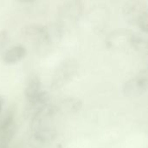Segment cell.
Segmentation results:
<instances>
[{
	"label": "cell",
	"instance_id": "8992f818",
	"mask_svg": "<svg viewBox=\"0 0 148 148\" xmlns=\"http://www.w3.org/2000/svg\"><path fill=\"white\" fill-rule=\"evenodd\" d=\"M56 135V129L50 125L31 127V133L29 137V146L31 148L46 147L55 140Z\"/></svg>",
	"mask_w": 148,
	"mask_h": 148
},
{
	"label": "cell",
	"instance_id": "8fae6325",
	"mask_svg": "<svg viewBox=\"0 0 148 148\" xmlns=\"http://www.w3.org/2000/svg\"><path fill=\"white\" fill-rule=\"evenodd\" d=\"M42 82L37 75H31L25 85L24 95L27 102L32 101L42 91Z\"/></svg>",
	"mask_w": 148,
	"mask_h": 148
},
{
	"label": "cell",
	"instance_id": "52a82bcc",
	"mask_svg": "<svg viewBox=\"0 0 148 148\" xmlns=\"http://www.w3.org/2000/svg\"><path fill=\"white\" fill-rule=\"evenodd\" d=\"M147 87L148 74L145 69L126 82L123 87V92L127 97H139L147 92Z\"/></svg>",
	"mask_w": 148,
	"mask_h": 148
},
{
	"label": "cell",
	"instance_id": "ba28073f",
	"mask_svg": "<svg viewBox=\"0 0 148 148\" xmlns=\"http://www.w3.org/2000/svg\"><path fill=\"white\" fill-rule=\"evenodd\" d=\"M49 95L45 91H41L39 95L35 97L32 101L27 102L26 106V113L27 115L31 119L33 116L42 111L45 108H47L50 103Z\"/></svg>",
	"mask_w": 148,
	"mask_h": 148
},
{
	"label": "cell",
	"instance_id": "6da1fadb",
	"mask_svg": "<svg viewBox=\"0 0 148 148\" xmlns=\"http://www.w3.org/2000/svg\"><path fill=\"white\" fill-rule=\"evenodd\" d=\"M107 46L114 50L144 51L147 48V40L140 34L127 29L113 30L106 37Z\"/></svg>",
	"mask_w": 148,
	"mask_h": 148
},
{
	"label": "cell",
	"instance_id": "9c48e42d",
	"mask_svg": "<svg viewBox=\"0 0 148 148\" xmlns=\"http://www.w3.org/2000/svg\"><path fill=\"white\" fill-rule=\"evenodd\" d=\"M82 108V101L75 97H69L62 100L57 107L56 113H61L65 115H73L78 114Z\"/></svg>",
	"mask_w": 148,
	"mask_h": 148
},
{
	"label": "cell",
	"instance_id": "4fadbf2b",
	"mask_svg": "<svg viewBox=\"0 0 148 148\" xmlns=\"http://www.w3.org/2000/svg\"><path fill=\"white\" fill-rule=\"evenodd\" d=\"M3 102H4V100H3V96H1V95H0V113H1V111H2V108H3Z\"/></svg>",
	"mask_w": 148,
	"mask_h": 148
},
{
	"label": "cell",
	"instance_id": "5b68a950",
	"mask_svg": "<svg viewBox=\"0 0 148 148\" xmlns=\"http://www.w3.org/2000/svg\"><path fill=\"white\" fill-rule=\"evenodd\" d=\"M21 37L36 47H43L49 43L51 36L49 29L40 23H30L20 30Z\"/></svg>",
	"mask_w": 148,
	"mask_h": 148
},
{
	"label": "cell",
	"instance_id": "277c9868",
	"mask_svg": "<svg viewBox=\"0 0 148 148\" xmlns=\"http://www.w3.org/2000/svg\"><path fill=\"white\" fill-rule=\"evenodd\" d=\"M79 69L78 62L74 59H67L62 62L53 75L50 88L53 90H58L69 82H70L76 75Z\"/></svg>",
	"mask_w": 148,
	"mask_h": 148
},
{
	"label": "cell",
	"instance_id": "7a4b0ae2",
	"mask_svg": "<svg viewBox=\"0 0 148 148\" xmlns=\"http://www.w3.org/2000/svg\"><path fill=\"white\" fill-rule=\"evenodd\" d=\"M84 10L83 3L79 0L63 2L57 9L56 24L61 32L75 27L81 20Z\"/></svg>",
	"mask_w": 148,
	"mask_h": 148
},
{
	"label": "cell",
	"instance_id": "30bf717a",
	"mask_svg": "<svg viewBox=\"0 0 148 148\" xmlns=\"http://www.w3.org/2000/svg\"><path fill=\"white\" fill-rule=\"evenodd\" d=\"M26 54L27 50L25 46L23 44H16L6 49L2 58L6 65H13L23 60Z\"/></svg>",
	"mask_w": 148,
	"mask_h": 148
},
{
	"label": "cell",
	"instance_id": "7c38bea8",
	"mask_svg": "<svg viewBox=\"0 0 148 148\" xmlns=\"http://www.w3.org/2000/svg\"><path fill=\"white\" fill-rule=\"evenodd\" d=\"M10 42V34L5 29H0V58L6 51V48Z\"/></svg>",
	"mask_w": 148,
	"mask_h": 148
},
{
	"label": "cell",
	"instance_id": "3957f363",
	"mask_svg": "<svg viewBox=\"0 0 148 148\" xmlns=\"http://www.w3.org/2000/svg\"><path fill=\"white\" fill-rule=\"evenodd\" d=\"M122 14L127 23L138 27L143 32L148 31V6L142 0H128L122 8Z\"/></svg>",
	"mask_w": 148,
	"mask_h": 148
}]
</instances>
